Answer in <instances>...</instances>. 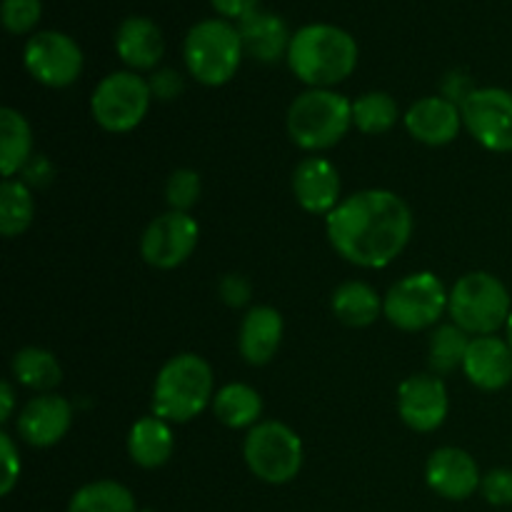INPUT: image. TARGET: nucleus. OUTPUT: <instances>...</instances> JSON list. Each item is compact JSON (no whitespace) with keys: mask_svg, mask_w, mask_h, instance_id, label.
<instances>
[{"mask_svg":"<svg viewBox=\"0 0 512 512\" xmlns=\"http://www.w3.org/2000/svg\"><path fill=\"white\" fill-rule=\"evenodd\" d=\"M335 253L365 270L388 268L413 238V213L393 190L368 188L340 200L325 218Z\"/></svg>","mask_w":512,"mask_h":512,"instance_id":"obj_1","label":"nucleus"},{"mask_svg":"<svg viewBox=\"0 0 512 512\" xmlns=\"http://www.w3.org/2000/svg\"><path fill=\"white\" fill-rule=\"evenodd\" d=\"M358 40L333 23H308L295 30L288 48V68L308 88H330L358 68Z\"/></svg>","mask_w":512,"mask_h":512,"instance_id":"obj_2","label":"nucleus"},{"mask_svg":"<svg viewBox=\"0 0 512 512\" xmlns=\"http://www.w3.org/2000/svg\"><path fill=\"white\" fill-rule=\"evenodd\" d=\"M215 398L213 368L195 353L173 355L153 385V415L165 423H190Z\"/></svg>","mask_w":512,"mask_h":512,"instance_id":"obj_3","label":"nucleus"},{"mask_svg":"<svg viewBox=\"0 0 512 512\" xmlns=\"http://www.w3.org/2000/svg\"><path fill=\"white\" fill-rule=\"evenodd\" d=\"M353 128V100L330 88H308L290 103L288 135L298 148L323 153Z\"/></svg>","mask_w":512,"mask_h":512,"instance_id":"obj_4","label":"nucleus"},{"mask_svg":"<svg viewBox=\"0 0 512 512\" xmlns=\"http://www.w3.org/2000/svg\"><path fill=\"white\" fill-rule=\"evenodd\" d=\"M243 40L238 25L225 18L195 23L183 40V60L188 73L208 88L230 83L243 63Z\"/></svg>","mask_w":512,"mask_h":512,"instance_id":"obj_5","label":"nucleus"},{"mask_svg":"<svg viewBox=\"0 0 512 512\" xmlns=\"http://www.w3.org/2000/svg\"><path fill=\"white\" fill-rule=\"evenodd\" d=\"M448 313L453 323L468 335H473V338L495 335L510 320V290L493 273L475 270V273L463 275L453 285Z\"/></svg>","mask_w":512,"mask_h":512,"instance_id":"obj_6","label":"nucleus"},{"mask_svg":"<svg viewBox=\"0 0 512 512\" xmlns=\"http://www.w3.org/2000/svg\"><path fill=\"white\" fill-rule=\"evenodd\" d=\"M243 458L250 473L263 483H293L303 470V440L290 425L278 423V420H263L245 435Z\"/></svg>","mask_w":512,"mask_h":512,"instance_id":"obj_7","label":"nucleus"},{"mask_svg":"<svg viewBox=\"0 0 512 512\" xmlns=\"http://www.w3.org/2000/svg\"><path fill=\"white\" fill-rule=\"evenodd\" d=\"M450 293L443 280L430 270L400 278L383 298V315L393 328L403 333H420L440 323L448 310Z\"/></svg>","mask_w":512,"mask_h":512,"instance_id":"obj_8","label":"nucleus"},{"mask_svg":"<svg viewBox=\"0 0 512 512\" xmlns=\"http://www.w3.org/2000/svg\"><path fill=\"white\" fill-rule=\"evenodd\" d=\"M153 93L150 83L133 70H115L95 85L90 95L93 120L108 133H130L148 115Z\"/></svg>","mask_w":512,"mask_h":512,"instance_id":"obj_9","label":"nucleus"},{"mask_svg":"<svg viewBox=\"0 0 512 512\" xmlns=\"http://www.w3.org/2000/svg\"><path fill=\"white\" fill-rule=\"evenodd\" d=\"M25 70L45 88H68L80 78L85 55L80 45L60 30H38L23 48Z\"/></svg>","mask_w":512,"mask_h":512,"instance_id":"obj_10","label":"nucleus"},{"mask_svg":"<svg viewBox=\"0 0 512 512\" xmlns=\"http://www.w3.org/2000/svg\"><path fill=\"white\" fill-rule=\"evenodd\" d=\"M463 125L490 153H512V93L478 88L463 105Z\"/></svg>","mask_w":512,"mask_h":512,"instance_id":"obj_11","label":"nucleus"},{"mask_svg":"<svg viewBox=\"0 0 512 512\" xmlns=\"http://www.w3.org/2000/svg\"><path fill=\"white\" fill-rule=\"evenodd\" d=\"M198 240L200 225L195 223L193 215L168 210L145 228L140 238V255L153 268L173 270L195 253Z\"/></svg>","mask_w":512,"mask_h":512,"instance_id":"obj_12","label":"nucleus"},{"mask_svg":"<svg viewBox=\"0 0 512 512\" xmlns=\"http://www.w3.org/2000/svg\"><path fill=\"white\" fill-rule=\"evenodd\" d=\"M450 410L448 388L438 375H410L398 388L400 420L415 433H433L445 423Z\"/></svg>","mask_w":512,"mask_h":512,"instance_id":"obj_13","label":"nucleus"},{"mask_svg":"<svg viewBox=\"0 0 512 512\" xmlns=\"http://www.w3.org/2000/svg\"><path fill=\"white\" fill-rule=\"evenodd\" d=\"M425 483L435 495L458 503L478 493L483 475L468 450L438 448L425 463Z\"/></svg>","mask_w":512,"mask_h":512,"instance_id":"obj_14","label":"nucleus"},{"mask_svg":"<svg viewBox=\"0 0 512 512\" xmlns=\"http://www.w3.org/2000/svg\"><path fill=\"white\" fill-rule=\"evenodd\" d=\"M73 425V405L55 393L28 400L18 415V435L30 448H53L68 435Z\"/></svg>","mask_w":512,"mask_h":512,"instance_id":"obj_15","label":"nucleus"},{"mask_svg":"<svg viewBox=\"0 0 512 512\" xmlns=\"http://www.w3.org/2000/svg\"><path fill=\"white\" fill-rule=\"evenodd\" d=\"M403 123L410 138H415L423 145H430V148L450 145L460 135V128H465L460 105L443 98V95H428V98L415 100L405 110Z\"/></svg>","mask_w":512,"mask_h":512,"instance_id":"obj_16","label":"nucleus"},{"mask_svg":"<svg viewBox=\"0 0 512 512\" xmlns=\"http://www.w3.org/2000/svg\"><path fill=\"white\" fill-rule=\"evenodd\" d=\"M340 193H343L340 173L328 158L310 155L293 170V195L305 213L328 218L343 200Z\"/></svg>","mask_w":512,"mask_h":512,"instance_id":"obj_17","label":"nucleus"},{"mask_svg":"<svg viewBox=\"0 0 512 512\" xmlns=\"http://www.w3.org/2000/svg\"><path fill=\"white\" fill-rule=\"evenodd\" d=\"M463 373L470 383L485 393H498L512 383V348L498 335L470 340Z\"/></svg>","mask_w":512,"mask_h":512,"instance_id":"obj_18","label":"nucleus"},{"mask_svg":"<svg viewBox=\"0 0 512 512\" xmlns=\"http://www.w3.org/2000/svg\"><path fill=\"white\" fill-rule=\"evenodd\" d=\"M115 53L133 73L158 70L165 55L163 30L145 15H130L115 30Z\"/></svg>","mask_w":512,"mask_h":512,"instance_id":"obj_19","label":"nucleus"},{"mask_svg":"<svg viewBox=\"0 0 512 512\" xmlns=\"http://www.w3.org/2000/svg\"><path fill=\"white\" fill-rule=\"evenodd\" d=\"M283 333L285 323L280 310H275L273 305L250 308L240 323L238 333V348L245 363L255 365V368L268 365L283 345Z\"/></svg>","mask_w":512,"mask_h":512,"instance_id":"obj_20","label":"nucleus"},{"mask_svg":"<svg viewBox=\"0 0 512 512\" xmlns=\"http://www.w3.org/2000/svg\"><path fill=\"white\" fill-rule=\"evenodd\" d=\"M238 33L243 40L245 55H250L258 63L270 65L278 63L280 58H288L293 33L280 15L268 13V10H255L248 18L240 20Z\"/></svg>","mask_w":512,"mask_h":512,"instance_id":"obj_21","label":"nucleus"},{"mask_svg":"<svg viewBox=\"0 0 512 512\" xmlns=\"http://www.w3.org/2000/svg\"><path fill=\"white\" fill-rule=\"evenodd\" d=\"M175 450V438L170 423L158 415L135 420L128 433V455L138 468L158 470L170 460Z\"/></svg>","mask_w":512,"mask_h":512,"instance_id":"obj_22","label":"nucleus"},{"mask_svg":"<svg viewBox=\"0 0 512 512\" xmlns=\"http://www.w3.org/2000/svg\"><path fill=\"white\" fill-rule=\"evenodd\" d=\"M333 313L348 328H368L383 315V298L373 285L363 280H348L333 293Z\"/></svg>","mask_w":512,"mask_h":512,"instance_id":"obj_23","label":"nucleus"},{"mask_svg":"<svg viewBox=\"0 0 512 512\" xmlns=\"http://www.w3.org/2000/svg\"><path fill=\"white\" fill-rule=\"evenodd\" d=\"M213 413L225 428L245 430L263 423V398L245 383H228L215 393Z\"/></svg>","mask_w":512,"mask_h":512,"instance_id":"obj_24","label":"nucleus"},{"mask_svg":"<svg viewBox=\"0 0 512 512\" xmlns=\"http://www.w3.org/2000/svg\"><path fill=\"white\" fill-rule=\"evenodd\" d=\"M33 158V128L23 113L13 108L0 110V170L5 178L23 173Z\"/></svg>","mask_w":512,"mask_h":512,"instance_id":"obj_25","label":"nucleus"},{"mask_svg":"<svg viewBox=\"0 0 512 512\" xmlns=\"http://www.w3.org/2000/svg\"><path fill=\"white\" fill-rule=\"evenodd\" d=\"M10 370H13V378L20 385L40 395L50 393V390L63 383V368H60L58 358L45 348L18 350L13 363H10Z\"/></svg>","mask_w":512,"mask_h":512,"instance_id":"obj_26","label":"nucleus"},{"mask_svg":"<svg viewBox=\"0 0 512 512\" xmlns=\"http://www.w3.org/2000/svg\"><path fill=\"white\" fill-rule=\"evenodd\" d=\"M35 218V198L28 183L20 178H5L0 185V233L3 238H18Z\"/></svg>","mask_w":512,"mask_h":512,"instance_id":"obj_27","label":"nucleus"},{"mask_svg":"<svg viewBox=\"0 0 512 512\" xmlns=\"http://www.w3.org/2000/svg\"><path fill=\"white\" fill-rule=\"evenodd\" d=\"M68 512H138L133 493L118 480H95L75 490Z\"/></svg>","mask_w":512,"mask_h":512,"instance_id":"obj_28","label":"nucleus"},{"mask_svg":"<svg viewBox=\"0 0 512 512\" xmlns=\"http://www.w3.org/2000/svg\"><path fill=\"white\" fill-rule=\"evenodd\" d=\"M470 335L465 330H460L455 323L438 325L430 335L428 345V358H430V370L433 375H450L455 370H463L465 355L470 348Z\"/></svg>","mask_w":512,"mask_h":512,"instance_id":"obj_29","label":"nucleus"},{"mask_svg":"<svg viewBox=\"0 0 512 512\" xmlns=\"http://www.w3.org/2000/svg\"><path fill=\"white\" fill-rule=\"evenodd\" d=\"M400 108L393 95L373 90L353 100V128L363 135H383L395 128Z\"/></svg>","mask_w":512,"mask_h":512,"instance_id":"obj_30","label":"nucleus"},{"mask_svg":"<svg viewBox=\"0 0 512 512\" xmlns=\"http://www.w3.org/2000/svg\"><path fill=\"white\" fill-rule=\"evenodd\" d=\"M200 193H203V180L190 168L175 170L165 183V200L170 210H178V213H190V208L200 200Z\"/></svg>","mask_w":512,"mask_h":512,"instance_id":"obj_31","label":"nucleus"},{"mask_svg":"<svg viewBox=\"0 0 512 512\" xmlns=\"http://www.w3.org/2000/svg\"><path fill=\"white\" fill-rule=\"evenodd\" d=\"M0 18L10 35H28L43 18V0H3Z\"/></svg>","mask_w":512,"mask_h":512,"instance_id":"obj_32","label":"nucleus"},{"mask_svg":"<svg viewBox=\"0 0 512 512\" xmlns=\"http://www.w3.org/2000/svg\"><path fill=\"white\" fill-rule=\"evenodd\" d=\"M480 493L495 508H508L512 505V470L510 468H493L483 475Z\"/></svg>","mask_w":512,"mask_h":512,"instance_id":"obj_33","label":"nucleus"},{"mask_svg":"<svg viewBox=\"0 0 512 512\" xmlns=\"http://www.w3.org/2000/svg\"><path fill=\"white\" fill-rule=\"evenodd\" d=\"M0 460H3V478H0V495H10L20 480V453L8 433H0Z\"/></svg>","mask_w":512,"mask_h":512,"instance_id":"obj_34","label":"nucleus"},{"mask_svg":"<svg viewBox=\"0 0 512 512\" xmlns=\"http://www.w3.org/2000/svg\"><path fill=\"white\" fill-rule=\"evenodd\" d=\"M218 295L230 308H245L250 303V298H253V285H250V280L245 275L228 273L220 278Z\"/></svg>","mask_w":512,"mask_h":512,"instance_id":"obj_35","label":"nucleus"},{"mask_svg":"<svg viewBox=\"0 0 512 512\" xmlns=\"http://www.w3.org/2000/svg\"><path fill=\"white\" fill-rule=\"evenodd\" d=\"M148 83H150V93H153V98L165 100V103H170V100L178 98L185 88L183 75H180L175 68L153 70V75H150Z\"/></svg>","mask_w":512,"mask_h":512,"instance_id":"obj_36","label":"nucleus"},{"mask_svg":"<svg viewBox=\"0 0 512 512\" xmlns=\"http://www.w3.org/2000/svg\"><path fill=\"white\" fill-rule=\"evenodd\" d=\"M475 85H473V80H470V75L465 73V70H453V73H448L445 75V80H443V98H448V100H453L455 105H463L465 100L470 98V95L475 93Z\"/></svg>","mask_w":512,"mask_h":512,"instance_id":"obj_37","label":"nucleus"},{"mask_svg":"<svg viewBox=\"0 0 512 512\" xmlns=\"http://www.w3.org/2000/svg\"><path fill=\"white\" fill-rule=\"evenodd\" d=\"M215 13L225 20H243L250 13L260 10V0H210Z\"/></svg>","mask_w":512,"mask_h":512,"instance_id":"obj_38","label":"nucleus"},{"mask_svg":"<svg viewBox=\"0 0 512 512\" xmlns=\"http://www.w3.org/2000/svg\"><path fill=\"white\" fill-rule=\"evenodd\" d=\"M23 175H25L23 183L48 185L50 178H53V168H50V163L43 158V155H33V158H30V163L23 168Z\"/></svg>","mask_w":512,"mask_h":512,"instance_id":"obj_39","label":"nucleus"},{"mask_svg":"<svg viewBox=\"0 0 512 512\" xmlns=\"http://www.w3.org/2000/svg\"><path fill=\"white\" fill-rule=\"evenodd\" d=\"M15 408V393H13V385L8 380L0 383V423H8L10 415H13Z\"/></svg>","mask_w":512,"mask_h":512,"instance_id":"obj_40","label":"nucleus"},{"mask_svg":"<svg viewBox=\"0 0 512 512\" xmlns=\"http://www.w3.org/2000/svg\"><path fill=\"white\" fill-rule=\"evenodd\" d=\"M505 340H508V343H510V348H512V313H510V320H508V325H505Z\"/></svg>","mask_w":512,"mask_h":512,"instance_id":"obj_41","label":"nucleus"},{"mask_svg":"<svg viewBox=\"0 0 512 512\" xmlns=\"http://www.w3.org/2000/svg\"><path fill=\"white\" fill-rule=\"evenodd\" d=\"M138 512H155V510H150V508H143V510H138Z\"/></svg>","mask_w":512,"mask_h":512,"instance_id":"obj_42","label":"nucleus"}]
</instances>
